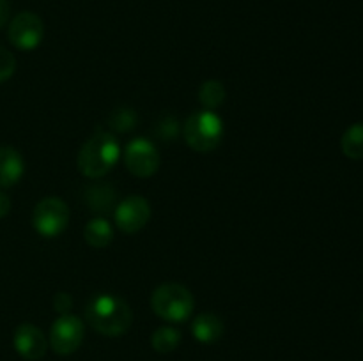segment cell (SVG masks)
<instances>
[{
	"mask_svg": "<svg viewBox=\"0 0 363 361\" xmlns=\"http://www.w3.org/2000/svg\"><path fill=\"white\" fill-rule=\"evenodd\" d=\"M85 319H87L89 326L99 335L116 338V336L124 335L131 328L133 311L123 297L101 292L91 297V301L87 303Z\"/></svg>",
	"mask_w": 363,
	"mask_h": 361,
	"instance_id": "cell-1",
	"label": "cell"
},
{
	"mask_svg": "<svg viewBox=\"0 0 363 361\" xmlns=\"http://www.w3.org/2000/svg\"><path fill=\"white\" fill-rule=\"evenodd\" d=\"M121 158L119 140L112 133L96 131L91 138L82 145L77 158V166L89 179H101Z\"/></svg>",
	"mask_w": 363,
	"mask_h": 361,
	"instance_id": "cell-2",
	"label": "cell"
},
{
	"mask_svg": "<svg viewBox=\"0 0 363 361\" xmlns=\"http://www.w3.org/2000/svg\"><path fill=\"white\" fill-rule=\"evenodd\" d=\"M223 120L211 110H199L186 119L183 126V138L195 152H213L223 140Z\"/></svg>",
	"mask_w": 363,
	"mask_h": 361,
	"instance_id": "cell-3",
	"label": "cell"
},
{
	"mask_svg": "<svg viewBox=\"0 0 363 361\" xmlns=\"http://www.w3.org/2000/svg\"><path fill=\"white\" fill-rule=\"evenodd\" d=\"M151 308L163 321L181 324L194 314L195 297L191 290L181 283H163L152 292Z\"/></svg>",
	"mask_w": 363,
	"mask_h": 361,
	"instance_id": "cell-4",
	"label": "cell"
},
{
	"mask_svg": "<svg viewBox=\"0 0 363 361\" xmlns=\"http://www.w3.org/2000/svg\"><path fill=\"white\" fill-rule=\"evenodd\" d=\"M69 223V209L59 197H45L35 204L32 212V225L39 236L46 239L60 236Z\"/></svg>",
	"mask_w": 363,
	"mask_h": 361,
	"instance_id": "cell-5",
	"label": "cell"
},
{
	"mask_svg": "<svg viewBox=\"0 0 363 361\" xmlns=\"http://www.w3.org/2000/svg\"><path fill=\"white\" fill-rule=\"evenodd\" d=\"M123 154L126 168L130 170V173H133L135 177H140V179L155 176L160 168V163H162L156 145L145 137H138L128 142Z\"/></svg>",
	"mask_w": 363,
	"mask_h": 361,
	"instance_id": "cell-6",
	"label": "cell"
},
{
	"mask_svg": "<svg viewBox=\"0 0 363 361\" xmlns=\"http://www.w3.org/2000/svg\"><path fill=\"white\" fill-rule=\"evenodd\" d=\"M85 328L84 322L77 315H60L50 328L48 343L59 356H69L77 353L78 347L84 342Z\"/></svg>",
	"mask_w": 363,
	"mask_h": 361,
	"instance_id": "cell-7",
	"label": "cell"
},
{
	"mask_svg": "<svg viewBox=\"0 0 363 361\" xmlns=\"http://www.w3.org/2000/svg\"><path fill=\"white\" fill-rule=\"evenodd\" d=\"M45 35V25L43 20L35 13L30 11H23V13L16 14L11 20L9 30H7V38L9 42L18 50L23 52H30L35 50L43 41Z\"/></svg>",
	"mask_w": 363,
	"mask_h": 361,
	"instance_id": "cell-8",
	"label": "cell"
},
{
	"mask_svg": "<svg viewBox=\"0 0 363 361\" xmlns=\"http://www.w3.org/2000/svg\"><path fill=\"white\" fill-rule=\"evenodd\" d=\"M152 214L151 204L140 195H130L113 209V222L124 234H135L144 229Z\"/></svg>",
	"mask_w": 363,
	"mask_h": 361,
	"instance_id": "cell-9",
	"label": "cell"
},
{
	"mask_svg": "<svg viewBox=\"0 0 363 361\" xmlns=\"http://www.w3.org/2000/svg\"><path fill=\"white\" fill-rule=\"evenodd\" d=\"M13 345L14 350L23 360L38 361L45 357L46 350H48V340H46V336L43 335L38 326L30 324V322H23V324L14 329Z\"/></svg>",
	"mask_w": 363,
	"mask_h": 361,
	"instance_id": "cell-10",
	"label": "cell"
},
{
	"mask_svg": "<svg viewBox=\"0 0 363 361\" xmlns=\"http://www.w3.org/2000/svg\"><path fill=\"white\" fill-rule=\"evenodd\" d=\"M25 173L23 156L9 145L0 147V188H11L20 183Z\"/></svg>",
	"mask_w": 363,
	"mask_h": 361,
	"instance_id": "cell-11",
	"label": "cell"
},
{
	"mask_svg": "<svg viewBox=\"0 0 363 361\" xmlns=\"http://www.w3.org/2000/svg\"><path fill=\"white\" fill-rule=\"evenodd\" d=\"M223 321L215 314H199L191 321V335L201 343H215L223 336Z\"/></svg>",
	"mask_w": 363,
	"mask_h": 361,
	"instance_id": "cell-12",
	"label": "cell"
},
{
	"mask_svg": "<svg viewBox=\"0 0 363 361\" xmlns=\"http://www.w3.org/2000/svg\"><path fill=\"white\" fill-rule=\"evenodd\" d=\"M84 239L92 248H106L113 241V227L105 218L89 219L84 227Z\"/></svg>",
	"mask_w": 363,
	"mask_h": 361,
	"instance_id": "cell-13",
	"label": "cell"
},
{
	"mask_svg": "<svg viewBox=\"0 0 363 361\" xmlns=\"http://www.w3.org/2000/svg\"><path fill=\"white\" fill-rule=\"evenodd\" d=\"M116 190L108 184H92L87 191H85V200H87L89 207L94 212H110L116 209Z\"/></svg>",
	"mask_w": 363,
	"mask_h": 361,
	"instance_id": "cell-14",
	"label": "cell"
},
{
	"mask_svg": "<svg viewBox=\"0 0 363 361\" xmlns=\"http://www.w3.org/2000/svg\"><path fill=\"white\" fill-rule=\"evenodd\" d=\"M199 101L204 110L215 112L225 101V87L220 80H206L199 88Z\"/></svg>",
	"mask_w": 363,
	"mask_h": 361,
	"instance_id": "cell-15",
	"label": "cell"
},
{
	"mask_svg": "<svg viewBox=\"0 0 363 361\" xmlns=\"http://www.w3.org/2000/svg\"><path fill=\"white\" fill-rule=\"evenodd\" d=\"M181 343V333L172 326H162L151 335V345L156 353L169 354Z\"/></svg>",
	"mask_w": 363,
	"mask_h": 361,
	"instance_id": "cell-16",
	"label": "cell"
},
{
	"mask_svg": "<svg viewBox=\"0 0 363 361\" xmlns=\"http://www.w3.org/2000/svg\"><path fill=\"white\" fill-rule=\"evenodd\" d=\"M342 152L351 159L363 158V122H357L346 130L340 138Z\"/></svg>",
	"mask_w": 363,
	"mask_h": 361,
	"instance_id": "cell-17",
	"label": "cell"
},
{
	"mask_svg": "<svg viewBox=\"0 0 363 361\" xmlns=\"http://www.w3.org/2000/svg\"><path fill=\"white\" fill-rule=\"evenodd\" d=\"M108 126L117 131H130L133 130L135 122H137V113L131 108H117L116 112L110 115Z\"/></svg>",
	"mask_w": 363,
	"mask_h": 361,
	"instance_id": "cell-18",
	"label": "cell"
},
{
	"mask_svg": "<svg viewBox=\"0 0 363 361\" xmlns=\"http://www.w3.org/2000/svg\"><path fill=\"white\" fill-rule=\"evenodd\" d=\"M16 71V59L7 48L0 46V84L9 80Z\"/></svg>",
	"mask_w": 363,
	"mask_h": 361,
	"instance_id": "cell-19",
	"label": "cell"
},
{
	"mask_svg": "<svg viewBox=\"0 0 363 361\" xmlns=\"http://www.w3.org/2000/svg\"><path fill=\"white\" fill-rule=\"evenodd\" d=\"M177 131H179V126H177V120L174 119V117H167L163 122H160L158 126V133L160 137L163 138V140H172V138H176Z\"/></svg>",
	"mask_w": 363,
	"mask_h": 361,
	"instance_id": "cell-20",
	"label": "cell"
},
{
	"mask_svg": "<svg viewBox=\"0 0 363 361\" xmlns=\"http://www.w3.org/2000/svg\"><path fill=\"white\" fill-rule=\"evenodd\" d=\"M71 306H73V299H71L69 294L66 292L55 294V297H53V308H55L60 315L69 314Z\"/></svg>",
	"mask_w": 363,
	"mask_h": 361,
	"instance_id": "cell-21",
	"label": "cell"
},
{
	"mask_svg": "<svg viewBox=\"0 0 363 361\" xmlns=\"http://www.w3.org/2000/svg\"><path fill=\"white\" fill-rule=\"evenodd\" d=\"M11 205H13V204H11V198L7 197L4 191H0V218H4V216L9 214Z\"/></svg>",
	"mask_w": 363,
	"mask_h": 361,
	"instance_id": "cell-22",
	"label": "cell"
},
{
	"mask_svg": "<svg viewBox=\"0 0 363 361\" xmlns=\"http://www.w3.org/2000/svg\"><path fill=\"white\" fill-rule=\"evenodd\" d=\"M9 18V0H0V28L7 23Z\"/></svg>",
	"mask_w": 363,
	"mask_h": 361,
	"instance_id": "cell-23",
	"label": "cell"
}]
</instances>
